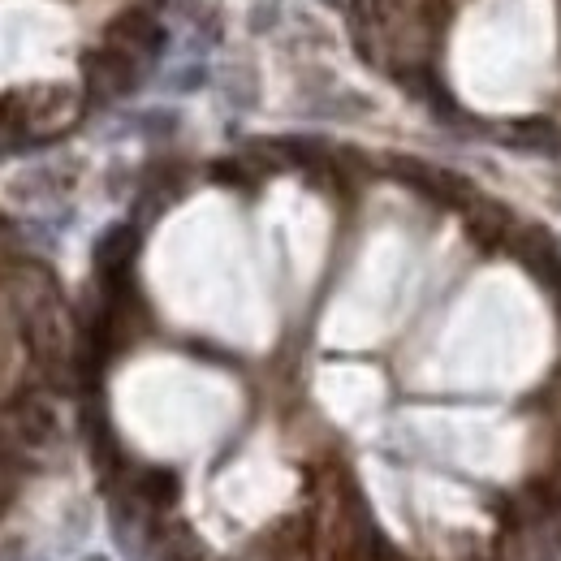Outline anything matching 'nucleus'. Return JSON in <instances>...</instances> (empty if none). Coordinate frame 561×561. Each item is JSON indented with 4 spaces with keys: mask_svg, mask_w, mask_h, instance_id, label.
<instances>
[{
    "mask_svg": "<svg viewBox=\"0 0 561 561\" xmlns=\"http://www.w3.org/2000/svg\"><path fill=\"white\" fill-rule=\"evenodd\" d=\"M561 544L553 523H510L497 544V561H557Z\"/></svg>",
    "mask_w": 561,
    "mask_h": 561,
    "instance_id": "1",
    "label": "nucleus"
},
{
    "mask_svg": "<svg viewBox=\"0 0 561 561\" xmlns=\"http://www.w3.org/2000/svg\"><path fill=\"white\" fill-rule=\"evenodd\" d=\"M147 561H208V549L186 523H152Z\"/></svg>",
    "mask_w": 561,
    "mask_h": 561,
    "instance_id": "2",
    "label": "nucleus"
},
{
    "mask_svg": "<svg viewBox=\"0 0 561 561\" xmlns=\"http://www.w3.org/2000/svg\"><path fill=\"white\" fill-rule=\"evenodd\" d=\"M393 561H398V557H393Z\"/></svg>",
    "mask_w": 561,
    "mask_h": 561,
    "instance_id": "4",
    "label": "nucleus"
},
{
    "mask_svg": "<svg viewBox=\"0 0 561 561\" xmlns=\"http://www.w3.org/2000/svg\"><path fill=\"white\" fill-rule=\"evenodd\" d=\"M87 561H104V557H87Z\"/></svg>",
    "mask_w": 561,
    "mask_h": 561,
    "instance_id": "3",
    "label": "nucleus"
}]
</instances>
